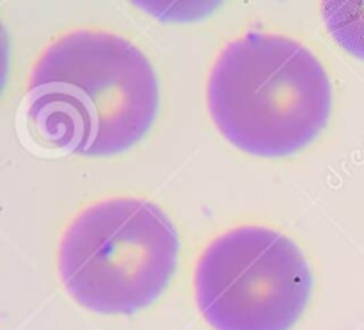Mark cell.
Wrapping results in <instances>:
<instances>
[{
  "instance_id": "obj_1",
  "label": "cell",
  "mask_w": 364,
  "mask_h": 330,
  "mask_svg": "<svg viewBox=\"0 0 364 330\" xmlns=\"http://www.w3.org/2000/svg\"><path fill=\"white\" fill-rule=\"evenodd\" d=\"M159 110L148 57L127 38L77 28L46 46L28 77L16 126L43 156H109L134 148Z\"/></svg>"
},
{
  "instance_id": "obj_2",
  "label": "cell",
  "mask_w": 364,
  "mask_h": 330,
  "mask_svg": "<svg viewBox=\"0 0 364 330\" xmlns=\"http://www.w3.org/2000/svg\"><path fill=\"white\" fill-rule=\"evenodd\" d=\"M206 103L217 130L237 149L287 156L326 128L333 85L308 46L283 34L249 32L215 59Z\"/></svg>"
},
{
  "instance_id": "obj_3",
  "label": "cell",
  "mask_w": 364,
  "mask_h": 330,
  "mask_svg": "<svg viewBox=\"0 0 364 330\" xmlns=\"http://www.w3.org/2000/svg\"><path fill=\"white\" fill-rule=\"evenodd\" d=\"M180 241L153 202L110 197L82 209L59 243L64 290L98 314H132L160 297L178 263Z\"/></svg>"
},
{
  "instance_id": "obj_4",
  "label": "cell",
  "mask_w": 364,
  "mask_h": 330,
  "mask_svg": "<svg viewBox=\"0 0 364 330\" xmlns=\"http://www.w3.org/2000/svg\"><path fill=\"white\" fill-rule=\"evenodd\" d=\"M311 287L301 248L263 226L220 234L199 255L194 272L198 309L213 330H290Z\"/></svg>"
},
{
  "instance_id": "obj_5",
  "label": "cell",
  "mask_w": 364,
  "mask_h": 330,
  "mask_svg": "<svg viewBox=\"0 0 364 330\" xmlns=\"http://www.w3.org/2000/svg\"><path fill=\"white\" fill-rule=\"evenodd\" d=\"M322 16L338 45L364 60V2H326Z\"/></svg>"
}]
</instances>
